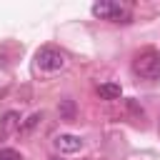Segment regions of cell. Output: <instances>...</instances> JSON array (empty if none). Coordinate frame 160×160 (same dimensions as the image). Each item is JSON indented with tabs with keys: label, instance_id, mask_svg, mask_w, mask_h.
I'll use <instances>...</instances> for the list:
<instances>
[{
	"label": "cell",
	"instance_id": "obj_1",
	"mask_svg": "<svg viewBox=\"0 0 160 160\" xmlns=\"http://www.w3.org/2000/svg\"><path fill=\"white\" fill-rule=\"evenodd\" d=\"M132 72L142 80H160V52L152 48L138 52L132 60Z\"/></svg>",
	"mask_w": 160,
	"mask_h": 160
},
{
	"label": "cell",
	"instance_id": "obj_2",
	"mask_svg": "<svg viewBox=\"0 0 160 160\" xmlns=\"http://www.w3.org/2000/svg\"><path fill=\"white\" fill-rule=\"evenodd\" d=\"M35 60H38V68H40V70H45V72H58V70L65 68L68 55H65L62 50L52 48V45H45V48H40V50L35 52Z\"/></svg>",
	"mask_w": 160,
	"mask_h": 160
},
{
	"label": "cell",
	"instance_id": "obj_3",
	"mask_svg": "<svg viewBox=\"0 0 160 160\" xmlns=\"http://www.w3.org/2000/svg\"><path fill=\"white\" fill-rule=\"evenodd\" d=\"M90 10H92V15L100 18V20H112V22H128V20H130V10L122 8V5H118V2L100 0V2H95Z\"/></svg>",
	"mask_w": 160,
	"mask_h": 160
},
{
	"label": "cell",
	"instance_id": "obj_4",
	"mask_svg": "<svg viewBox=\"0 0 160 160\" xmlns=\"http://www.w3.org/2000/svg\"><path fill=\"white\" fill-rule=\"evenodd\" d=\"M52 145H55V150L62 152V155H75V152H80V150L85 148L82 138H80V135H70V132L58 135V138L52 140Z\"/></svg>",
	"mask_w": 160,
	"mask_h": 160
},
{
	"label": "cell",
	"instance_id": "obj_5",
	"mask_svg": "<svg viewBox=\"0 0 160 160\" xmlns=\"http://www.w3.org/2000/svg\"><path fill=\"white\" fill-rule=\"evenodd\" d=\"M120 92H122V90H120L118 82H102V85L98 88V95H100L102 100H118Z\"/></svg>",
	"mask_w": 160,
	"mask_h": 160
},
{
	"label": "cell",
	"instance_id": "obj_6",
	"mask_svg": "<svg viewBox=\"0 0 160 160\" xmlns=\"http://www.w3.org/2000/svg\"><path fill=\"white\" fill-rule=\"evenodd\" d=\"M12 128H20V115H18V112H5V118H2V130L8 132V130H12Z\"/></svg>",
	"mask_w": 160,
	"mask_h": 160
},
{
	"label": "cell",
	"instance_id": "obj_7",
	"mask_svg": "<svg viewBox=\"0 0 160 160\" xmlns=\"http://www.w3.org/2000/svg\"><path fill=\"white\" fill-rule=\"evenodd\" d=\"M58 110H60L62 118H72V115H75V105H72V100H62V105H60Z\"/></svg>",
	"mask_w": 160,
	"mask_h": 160
},
{
	"label": "cell",
	"instance_id": "obj_8",
	"mask_svg": "<svg viewBox=\"0 0 160 160\" xmlns=\"http://www.w3.org/2000/svg\"><path fill=\"white\" fill-rule=\"evenodd\" d=\"M0 160H22V158H20L18 150H12V148H2V150H0Z\"/></svg>",
	"mask_w": 160,
	"mask_h": 160
},
{
	"label": "cell",
	"instance_id": "obj_9",
	"mask_svg": "<svg viewBox=\"0 0 160 160\" xmlns=\"http://www.w3.org/2000/svg\"><path fill=\"white\" fill-rule=\"evenodd\" d=\"M40 120H42V112H35V115H30V118H28V122H25V125H20V128H22V130H32Z\"/></svg>",
	"mask_w": 160,
	"mask_h": 160
}]
</instances>
